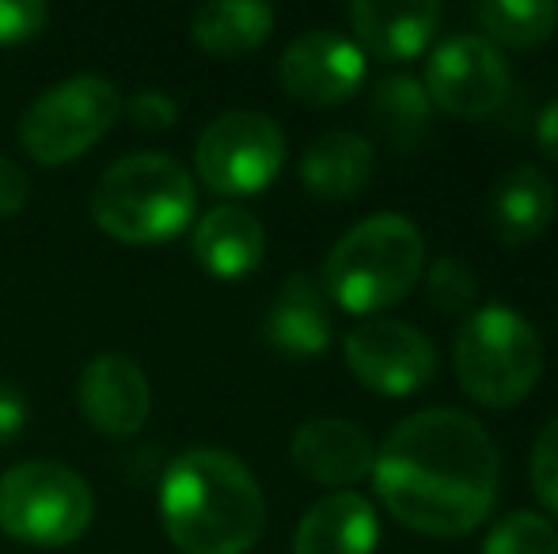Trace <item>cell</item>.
<instances>
[{"label":"cell","mask_w":558,"mask_h":554,"mask_svg":"<svg viewBox=\"0 0 558 554\" xmlns=\"http://www.w3.org/2000/svg\"><path fill=\"white\" fill-rule=\"evenodd\" d=\"M368 479L388 517L403 528L434 540H460L498 505L501 456L478 418L429 407L384 436Z\"/></svg>","instance_id":"1"},{"label":"cell","mask_w":558,"mask_h":554,"mask_svg":"<svg viewBox=\"0 0 558 554\" xmlns=\"http://www.w3.org/2000/svg\"><path fill=\"white\" fill-rule=\"evenodd\" d=\"M160 520L183 554H247L263 540L266 497L228 448H186L160 479Z\"/></svg>","instance_id":"2"},{"label":"cell","mask_w":558,"mask_h":554,"mask_svg":"<svg viewBox=\"0 0 558 554\" xmlns=\"http://www.w3.org/2000/svg\"><path fill=\"white\" fill-rule=\"evenodd\" d=\"M426 274V236L403 213H373L338 236L324 262V293L350 316H380Z\"/></svg>","instance_id":"3"},{"label":"cell","mask_w":558,"mask_h":554,"mask_svg":"<svg viewBox=\"0 0 558 554\" xmlns=\"http://www.w3.org/2000/svg\"><path fill=\"white\" fill-rule=\"evenodd\" d=\"M194 178L168 152H133L114 160L92 190V221L118 244H163L191 224Z\"/></svg>","instance_id":"4"},{"label":"cell","mask_w":558,"mask_h":554,"mask_svg":"<svg viewBox=\"0 0 558 554\" xmlns=\"http://www.w3.org/2000/svg\"><path fill=\"white\" fill-rule=\"evenodd\" d=\"M452 369L478 407H521L544 377L539 327L509 304H483L463 319L456 334Z\"/></svg>","instance_id":"5"},{"label":"cell","mask_w":558,"mask_h":554,"mask_svg":"<svg viewBox=\"0 0 558 554\" xmlns=\"http://www.w3.org/2000/svg\"><path fill=\"white\" fill-rule=\"evenodd\" d=\"M92 487L65 464L27 459L0 475V532L27 547H69L92 528Z\"/></svg>","instance_id":"6"},{"label":"cell","mask_w":558,"mask_h":554,"mask_svg":"<svg viewBox=\"0 0 558 554\" xmlns=\"http://www.w3.org/2000/svg\"><path fill=\"white\" fill-rule=\"evenodd\" d=\"M122 114V96L104 76H69L35 96V103L20 119V140L38 163L81 160Z\"/></svg>","instance_id":"7"},{"label":"cell","mask_w":558,"mask_h":554,"mask_svg":"<svg viewBox=\"0 0 558 554\" xmlns=\"http://www.w3.org/2000/svg\"><path fill=\"white\" fill-rule=\"evenodd\" d=\"M286 163V134L263 111H225L202 130L194 171L214 194L247 198L263 194Z\"/></svg>","instance_id":"8"},{"label":"cell","mask_w":558,"mask_h":554,"mask_svg":"<svg viewBox=\"0 0 558 554\" xmlns=\"http://www.w3.org/2000/svg\"><path fill=\"white\" fill-rule=\"evenodd\" d=\"M422 88L434 111H445L448 119H490L509 96V61L475 30L448 35L429 53Z\"/></svg>","instance_id":"9"},{"label":"cell","mask_w":558,"mask_h":554,"mask_svg":"<svg viewBox=\"0 0 558 554\" xmlns=\"http://www.w3.org/2000/svg\"><path fill=\"white\" fill-rule=\"evenodd\" d=\"M342 354L357 384L388 399H407L437 377L434 338L403 319H365L342 338Z\"/></svg>","instance_id":"10"},{"label":"cell","mask_w":558,"mask_h":554,"mask_svg":"<svg viewBox=\"0 0 558 554\" xmlns=\"http://www.w3.org/2000/svg\"><path fill=\"white\" fill-rule=\"evenodd\" d=\"M365 53L350 35L312 27L281 50L278 81L289 99L308 107H338L365 84Z\"/></svg>","instance_id":"11"},{"label":"cell","mask_w":558,"mask_h":554,"mask_svg":"<svg viewBox=\"0 0 558 554\" xmlns=\"http://www.w3.org/2000/svg\"><path fill=\"white\" fill-rule=\"evenodd\" d=\"M76 403L92 429L104 436H133L153 415V384L125 354H99L84 365Z\"/></svg>","instance_id":"12"},{"label":"cell","mask_w":558,"mask_h":554,"mask_svg":"<svg viewBox=\"0 0 558 554\" xmlns=\"http://www.w3.org/2000/svg\"><path fill=\"white\" fill-rule=\"evenodd\" d=\"M296 471L319 487L350 490L361 479L373 475L376 464V441L365 426L350 418H308L289 441Z\"/></svg>","instance_id":"13"},{"label":"cell","mask_w":558,"mask_h":554,"mask_svg":"<svg viewBox=\"0 0 558 554\" xmlns=\"http://www.w3.org/2000/svg\"><path fill=\"white\" fill-rule=\"evenodd\" d=\"M345 15L361 53L384 61H411L434 42L445 8L437 0H353Z\"/></svg>","instance_id":"14"},{"label":"cell","mask_w":558,"mask_h":554,"mask_svg":"<svg viewBox=\"0 0 558 554\" xmlns=\"http://www.w3.org/2000/svg\"><path fill=\"white\" fill-rule=\"evenodd\" d=\"M266 338L274 349L289 357H316L331 346L335 319L324 281L308 270H296L278 285L270 308H266Z\"/></svg>","instance_id":"15"},{"label":"cell","mask_w":558,"mask_h":554,"mask_svg":"<svg viewBox=\"0 0 558 554\" xmlns=\"http://www.w3.org/2000/svg\"><path fill=\"white\" fill-rule=\"evenodd\" d=\"M380 517L357 490H335L308 505L293 535V554H373Z\"/></svg>","instance_id":"16"},{"label":"cell","mask_w":558,"mask_h":554,"mask_svg":"<svg viewBox=\"0 0 558 554\" xmlns=\"http://www.w3.org/2000/svg\"><path fill=\"white\" fill-rule=\"evenodd\" d=\"M191 251L202 267L221 281L255 274L266 255V229L251 209L214 206L191 232Z\"/></svg>","instance_id":"17"},{"label":"cell","mask_w":558,"mask_h":554,"mask_svg":"<svg viewBox=\"0 0 558 554\" xmlns=\"http://www.w3.org/2000/svg\"><path fill=\"white\" fill-rule=\"evenodd\" d=\"M558 209L555 183L536 163H517L490 190V229L506 247H524L544 236Z\"/></svg>","instance_id":"18"},{"label":"cell","mask_w":558,"mask_h":554,"mask_svg":"<svg viewBox=\"0 0 558 554\" xmlns=\"http://www.w3.org/2000/svg\"><path fill=\"white\" fill-rule=\"evenodd\" d=\"M376 171L373 140L357 130H327L304 148L301 183L308 194L327 201H345L368 186Z\"/></svg>","instance_id":"19"},{"label":"cell","mask_w":558,"mask_h":554,"mask_svg":"<svg viewBox=\"0 0 558 554\" xmlns=\"http://www.w3.org/2000/svg\"><path fill=\"white\" fill-rule=\"evenodd\" d=\"M274 20L263 0H209L191 15V35L214 58H243L270 38Z\"/></svg>","instance_id":"20"},{"label":"cell","mask_w":558,"mask_h":554,"mask_svg":"<svg viewBox=\"0 0 558 554\" xmlns=\"http://www.w3.org/2000/svg\"><path fill=\"white\" fill-rule=\"evenodd\" d=\"M471 20L483 27V38L509 50H536L551 42L558 30L555 0H478L471 4Z\"/></svg>","instance_id":"21"},{"label":"cell","mask_w":558,"mask_h":554,"mask_svg":"<svg viewBox=\"0 0 558 554\" xmlns=\"http://www.w3.org/2000/svg\"><path fill=\"white\" fill-rule=\"evenodd\" d=\"M368 114H373L376 130H380L391 145L407 148L429 130L434 103H429L418 76L391 73V76H384V81H376L373 96H368Z\"/></svg>","instance_id":"22"},{"label":"cell","mask_w":558,"mask_h":554,"mask_svg":"<svg viewBox=\"0 0 558 554\" xmlns=\"http://www.w3.org/2000/svg\"><path fill=\"white\" fill-rule=\"evenodd\" d=\"M483 554H558V528L536 509H513L490 525Z\"/></svg>","instance_id":"23"},{"label":"cell","mask_w":558,"mask_h":554,"mask_svg":"<svg viewBox=\"0 0 558 554\" xmlns=\"http://www.w3.org/2000/svg\"><path fill=\"white\" fill-rule=\"evenodd\" d=\"M426 296L441 316H471L478 304V278L475 267L456 255H441L429 262L426 274Z\"/></svg>","instance_id":"24"},{"label":"cell","mask_w":558,"mask_h":554,"mask_svg":"<svg viewBox=\"0 0 558 554\" xmlns=\"http://www.w3.org/2000/svg\"><path fill=\"white\" fill-rule=\"evenodd\" d=\"M529 479L536 497L544 502V509L558 517V415L539 429L536 444H532Z\"/></svg>","instance_id":"25"},{"label":"cell","mask_w":558,"mask_h":554,"mask_svg":"<svg viewBox=\"0 0 558 554\" xmlns=\"http://www.w3.org/2000/svg\"><path fill=\"white\" fill-rule=\"evenodd\" d=\"M50 23L43 0H0V46H20L38 38Z\"/></svg>","instance_id":"26"},{"label":"cell","mask_w":558,"mask_h":554,"mask_svg":"<svg viewBox=\"0 0 558 554\" xmlns=\"http://www.w3.org/2000/svg\"><path fill=\"white\" fill-rule=\"evenodd\" d=\"M122 111L130 114V122L141 130H168V126H175V119H179V103L160 88L133 91L122 103Z\"/></svg>","instance_id":"27"},{"label":"cell","mask_w":558,"mask_h":554,"mask_svg":"<svg viewBox=\"0 0 558 554\" xmlns=\"http://www.w3.org/2000/svg\"><path fill=\"white\" fill-rule=\"evenodd\" d=\"M27 201H31V175L12 156H0V217L20 213Z\"/></svg>","instance_id":"28"},{"label":"cell","mask_w":558,"mask_h":554,"mask_svg":"<svg viewBox=\"0 0 558 554\" xmlns=\"http://www.w3.org/2000/svg\"><path fill=\"white\" fill-rule=\"evenodd\" d=\"M27 418H31L27 395L15 384H0V444H12L23 433Z\"/></svg>","instance_id":"29"},{"label":"cell","mask_w":558,"mask_h":554,"mask_svg":"<svg viewBox=\"0 0 558 554\" xmlns=\"http://www.w3.org/2000/svg\"><path fill=\"white\" fill-rule=\"evenodd\" d=\"M536 145L551 163H558V96L547 99L536 114Z\"/></svg>","instance_id":"30"}]
</instances>
